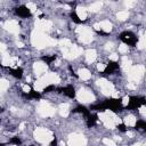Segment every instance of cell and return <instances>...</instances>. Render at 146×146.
Masks as SVG:
<instances>
[{
  "label": "cell",
  "instance_id": "obj_5",
  "mask_svg": "<svg viewBox=\"0 0 146 146\" xmlns=\"http://www.w3.org/2000/svg\"><path fill=\"white\" fill-rule=\"evenodd\" d=\"M76 32L79 33L80 40L83 43L91 42V40H92V32H91V30L89 27H87V26H79L76 29Z\"/></svg>",
  "mask_w": 146,
  "mask_h": 146
},
{
  "label": "cell",
  "instance_id": "obj_15",
  "mask_svg": "<svg viewBox=\"0 0 146 146\" xmlns=\"http://www.w3.org/2000/svg\"><path fill=\"white\" fill-rule=\"evenodd\" d=\"M97 57V54H96V50L94 49H89L86 51V60L88 63H92Z\"/></svg>",
  "mask_w": 146,
  "mask_h": 146
},
{
  "label": "cell",
  "instance_id": "obj_25",
  "mask_svg": "<svg viewBox=\"0 0 146 146\" xmlns=\"http://www.w3.org/2000/svg\"><path fill=\"white\" fill-rule=\"evenodd\" d=\"M58 43H59V46H62L63 48H68V47L72 46V44H71V41H70L68 39H60V40L58 41Z\"/></svg>",
  "mask_w": 146,
  "mask_h": 146
},
{
  "label": "cell",
  "instance_id": "obj_27",
  "mask_svg": "<svg viewBox=\"0 0 146 146\" xmlns=\"http://www.w3.org/2000/svg\"><path fill=\"white\" fill-rule=\"evenodd\" d=\"M119 51L121 54H127L128 52V46L127 44H120L119 46Z\"/></svg>",
  "mask_w": 146,
  "mask_h": 146
},
{
  "label": "cell",
  "instance_id": "obj_14",
  "mask_svg": "<svg viewBox=\"0 0 146 146\" xmlns=\"http://www.w3.org/2000/svg\"><path fill=\"white\" fill-rule=\"evenodd\" d=\"M17 63V58L16 57H11L9 55H5L2 57V64L5 66H15Z\"/></svg>",
  "mask_w": 146,
  "mask_h": 146
},
{
  "label": "cell",
  "instance_id": "obj_31",
  "mask_svg": "<svg viewBox=\"0 0 146 146\" xmlns=\"http://www.w3.org/2000/svg\"><path fill=\"white\" fill-rule=\"evenodd\" d=\"M128 104H129V97L125 96V97H123V99H122V105H123V106H127Z\"/></svg>",
  "mask_w": 146,
  "mask_h": 146
},
{
  "label": "cell",
  "instance_id": "obj_4",
  "mask_svg": "<svg viewBox=\"0 0 146 146\" xmlns=\"http://www.w3.org/2000/svg\"><path fill=\"white\" fill-rule=\"evenodd\" d=\"M144 72H145V67H144L143 65L131 66V67L129 68V71H128V78H129V80H130L131 82L137 83V82L140 80V78L143 76Z\"/></svg>",
  "mask_w": 146,
  "mask_h": 146
},
{
  "label": "cell",
  "instance_id": "obj_17",
  "mask_svg": "<svg viewBox=\"0 0 146 146\" xmlns=\"http://www.w3.org/2000/svg\"><path fill=\"white\" fill-rule=\"evenodd\" d=\"M99 27H100V30H103L105 32H110L112 30V24L108 21H103V22H100Z\"/></svg>",
  "mask_w": 146,
  "mask_h": 146
},
{
  "label": "cell",
  "instance_id": "obj_40",
  "mask_svg": "<svg viewBox=\"0 0 146 146\" xmlns=\"http://www.w3.org/2000/svg\"><path fill=\"white\" fill-rule=\"evenodd\" d=\"M133 146H145V145H144L143 143H137V144H135Z\"/></svg>",
  "mask_w": 146,
  "mask_h": 146
},
{
  "label": "cell",
  "instance_id": "obj_6",
  "mask_svg": "<svg viewBox=\"0 0 146 146\" xmlns=\"http://www.w3.org/2000/svg\"><path fill=\"white\" fill-rule=\"evenodd\" d=\"M81 52H82V49L80 47H78V46H71L68 48H64L63 49L64 57L67 58V59H73V58L78 57Z\"/></svg>",
  "mask_w": 146,
  "mask_h": 146
},
{
  "label": "cell",
  "instance_id": "obj_1",
  "mask_svg": "<svg viewBox=\"0 0 146 146\" xmlns=\"http://www.w3.org/2000/svg\"><path fill=\"white\" fill-rule=\"evenodd\" d=\"M32 44L36 48H44L46 46H54L56 44V40L51 39L50 36H47L43 32H40L38 30H35L32 33V38H31Z\"/></svg>",
  "mask_w": 146,
  "mask_h": 146
},
{
  "label": "cell",
  "instance_id": "obj_36",
  "mask_svg": "<svg viewBox=\"0 0 146 146\" xmlns=\"http://www.w3.org/2000/svg\"><path fill=\"white\" fill-rule=\"evenodd\" d=\"M139 112H140V114L144 116V115H145V106H141L140 110H139Z\"/></svg>",
  "mask_w": 146,
  "mask_h": 146
},
{
  "label": "cell",
  "instance_id": "obj_26",
  "mask_svg": "<svg viewBox=\"0 0 146 146\" xmlns=\"http://www.w3.org/2000/svg\"><path fill=\"white\" fill-rule=\"evenodd\" d=\"M145 44H146V42H145V36L144 35H141L140 38H139V41H138V48L139 49H143L144 47H145Z\"/></svg>",
  "mask_w": 146,
  "mask_h": 146
},
{
  "label": "cell",
  "instance_id": "obj_19",
  "mask_svg": "<svg viewBox=\"0 0 146 146\" xmlns=\"http://www.w3.org/2000/svg\"><path fill=\"white\" fill-rule=\"evenodd\" d=\"M136 122H137V119H136L133 115H129V116H127V117L124 119V123H125V125H128V127H133V125H136Z\"/></svg>",
  "mask_w": 146,
  "mask_h": 146
},
{
  "label": "cell",
  "instance_id": "obj_28",
  "mask_svg": "<svg viewBox=\"0 0 146 146\" xmlns=\"http://www.w3.org/2000/svg\"><path fill=\"white\" fill-rule=\"evenodd\" d=\"M103 143L106 145V146H115V141L112 140V139H108V138H105L103 140Z\"/></svg>",
  "mask_w": 146,
  "mask_h": 146
},
{
  "label": "cell",
  "instance_id": "obj_13",
  "mask_svg": "<svg viewBox=\"0 0 146 146\" xmlns=\"http://www.w3.org/2000/svg\"><path fill=\"white\" fill-rule=\"evenodd\" d=\"M33 68H34V72H35V74L36 75H42L46 71H47V65L44 64V63H41V62H38V63H34V66H33Z\"/></svg>",
  "mask_w": 146,
  "mask_h": 146
},
{
  "label": "cell",
  "instance_id": "obj_34",
  "mask_svg": "<svg viewBox=\"0 0 146 146\" xmlns=\"http://www.w3.org/2000/svg\"><path fill=\"white\" fill-rule=\"evenodd\" d=\"M110 59L113 60V62H116V60H117V55H116V54H112V55H110Z\"/></svg>",
  "mask_w": 146,
  "mask_h": 146
},
{
  "label": "cell",
  "instance_id": "obj_16",
  "mask_svg": "<svg viewBox=\"0 0 146 146\" xmlns=\"http://www.w3.org/2000/svg\"><path fill=\"white\" fill-rule=\"evenodd\" d=\"M79 76H80V79H82V80H89L90 76H91V73H90L87 68H82V70L79 71Z\"/></svg>",
  "mask_w": 146,
  "mask_h": 146
},
{
  "label": "cell",
  "instance_id": "obj_21",
  "mask_svg": "<svg viewBox=\"0 0 146 146\" xmlns=\"http://www.w3.org/2000/svg\"><path fill=\"white\" fill-rule=\"evenodd\" d=\"M130 67H131V62L128 59V57L124 56V57L122 58V68H123L125 72H128Z\"/></svg>",
  "mask_w": 146,
  "mask_h": 146
},
{
  "label": "cell",
  "instance_id": "obj_3",
  "mask_svg": "<svg viewBox=\"0 0 146 146\" xmlns=\"http://www.w3.org/2000/svg\"><path fill=\"white\" fill-rule=\"evenodd\" d=\"M34 137L40 143H49L54 139L52 132L50 130L46 129V128H38L34 131Z\"/></svg>",
  "mask_w": 146,
  "mask_h": 146
},
{
  "label": "cell",
  "instance_id": "obj_11",
  "mask_svg": "<svg viewBox=\"0 0 146 146\" xmlns=\"http://www.w3.org/2000/svg\"><path fill=\"white\" fill-rule=\"evenodd\" d=\"M35 26H36V30H38V31L44 32V31L50 30V27H51V22H50V21H47V19H38L36 23H35Z\"/></svg>",
  "mask_w": 146,
  "mask_h": 146
},
{
  "label": "cell",
  "instance_id": "obj_33",
  "mask_svg": "<svg viewBox=\"0 0 146 146\" xmlns=\"http://www.w3.org/2000/svg\"><path fill=\"white\" fill-rule=\"evenodd\" d=\"M23 91H25V92H30V91H31L30 86H29V84H23Z\"/></svg>",
  "mask_w": 146,
  "mask_h": 146
},
{
  "label": "cell",
  "instance_id": "obj_22",
  "mask_svg": "<svg viewBox=\"0 0 146 146\" xmlns=\"http://www.w3.org/2000/svg\"><path fill=\"white\" fill-rule=\"evenodd\" d=\"M9 88V82L5 79H0V91H6Z\"/></svg>",
  "mask_w": 146,
  "mask_h": 146
},
{
  "label": "cell",
  "instance_id": "obj_41",
  "mask_svg": "<svg viewBox=\"0 0 146 146\" xmlns=\"http://www.w3.org/2000/svg\"><path fill=\"white\" fill-rule=\"evenodd\" d=\"M17 46H18V47H23V43H22V42H17Z\"/></svg>",
  "mask_w": 146,
  "mask_h": 146
},
{
  "label": "cell",
  "instance_id": "obj_38",
  "mask_svg": "<svg viewBox=\"0 0 146 146\" xmlns=\"http://www.w3.org/2000/svg\"><path fill=\"white\" fill-rule=\"evenodd\" d=\"M105 48H106V49H112V43H107Z\"/></svg>",
  "mask_w": 146,
  "mask_h": 146
},
{
  "label": "cell",
  "instance_id": "obj_30",
  "mask_svg": "<svg viewBox=\"0 0 146 146\" xmlns=\"http://www.w3.org/2000/svg\"><path fill=\"white\" fill-rule=\"evenodd\" d=\"M135 5H136V2H135V1H131V0L125 1V6H127L128 8H131V7H133Z\"/></svg>",
  "mask_w": 146,
  "mask_h": 146
},
{
  "label": "cell",
  "instance_id": "obj_29",
  "mask_svg": "<svg viewBox=\"0 0 146 146\" xmlns=\"http://www.w3.org/2000/svg\"><path fill=\"white\" fill-rule=\"evenodd\" d=\"M26 8H27V9H30L31 11H35V9H36L35 5H34V3H32V2H27V5H26Z\"/></svg>",
  "mask_w": 146,
  "mask_h": 146
},
{
  "label": "cell",
  "instance_id": "obj_23",
  "mask_svg": "<svg viewBox=\"0 0 146 146\" xmlns=\"http://www.w3.org/2000/svg\"><path fill=\"white\" fill-rule=\"evenodd\" d=\"M102 6H103V3L100 2V1H97V2H94L91 6H90V10L91 11H98L100 8H102Z\"/></svg>",
  "mask_w": 146,
  "mask_h": 146
},
{
  "label": "cell",
  "instance_id": "obj_9",
  "mask_svg": "<svg viewBox=\"0 0 146 146\" xmlns=\"http://www.w3.org/2000/svg\"><path fill=\"white\" fill-rule=\"evenodd\" d=\"M86 143H87V140L82 135L74 133V135H71L68 138V145L70 146H84Z\"/></svg>",
  "mask_w": 146,
  "mask_h": 146
},
{
  "label": "cell",
  "instance_id": "obj_32",
  "mask_svg": "<svg viewBox=\"0 0 146 146\" xmlns=\"http://www.w3.org/2000/svg\"><path fill=\"white\" fill-rule=\"evenodd\" d=\"M128 88H129V89H132V90H135V89L137 88V86L135 84V82H129V83H128Z\"/></svg>",
  "mask_w": 146,
  "mask_h": 146
},
{
  "label": "cell",
  "instance_id": "obj_35",
  "mask_svg": "<svg viewBox=\"0 0 146 146\" xmlns=\"http://www.w3.org/2000/svg\"><path fill=\"white\" fill-rule=\"evenodd\" d=\"M97 68H98L99 71H104V70H105V64H98Z\"/></svg>",
  "mask_w": 146,
  "mask_h": 146
},
{
  "label": "cell",
  "instance_id": "obj_39",
  "mask_svg": "<svg viewBox=\"0 0 146 146\" xmlns=\"http://www.w3.org/2000/svg\"><path fill=\"white\" fill-rule=\"evenodd\" d=\"M24 127H25V123H21V125H19V129H21V130H23V129H24Z\"/></svg>",
  "mask_w": 146,
  "mask_h": 146
},
{
  "label": "cell",
  "instance_id": "obj_10",
  "mask_svg": "<svg viewBox=\"0 0 146 146\" xmlns=\"http://www.w3.org/2000/svg\"><path fill=\"white\" fill-rule=\"evenodd\" d=\"M76 96H78V99L80 102H82V103H90V102H94V99H95L94 95L90 91L84 90V89H80L78 91Z\"/></svg>",
  "mask_w": 146,
  "mask_h": 146
},
{
  "label": "cell",
  "instance_id": "obj_18",
  "mask_svg": "<svg viewBox=\"0 0 146 146\" xmlns=\"http://www.w3.org/2000/svg\"><path fill=\"white\" fill-rule=\"evenodd\" d=\"M68 108H70V105L68 104H60L59 105V113L62 116H67L68 115Z\"/></svg>",
  "mask_w": 146,
  "mask_h": 146
},
{
  "label": "cell",
  "instance_id": "obj_20",
  "mask_svg": "<svg viewBox=\"0 0 146 146\" xmlns=\"http://www.w3.org/2000/svg\"><path fill=\"white\" fill-rule=\"evenodd\" d=\"M76 15H78V17H79L81 21H84V19L87 18V10H86L84 8L79 7V8L76 9Z\"/></svg>",
  "mask_w": 146,
  "mask_h": 146
},
{
  "label": "cell",
  "instance_id": "obj_8",
  "mask_svg": "<svg viewBox=\"0 0 146 146\" xmlns=\"http://www.w3.org/2000/svg\"><path fill=\"white\" fill-rule=\"evenodd\" d=\"M97 83H98V86L102 88L104 95H107V96L111 95V96H112V95L115 92L114 86H113L110 81H107V80H105V79H100V80L97 81Z\"/></svg>",
  "mask_w": 146,
  "mask_h": 146
},
{
  "label": "cell",
  "instance_id": "obj_37",
  "mask_svg": "<svg viewBox=\"0 0 146 146\" xmlns=\"http://www.w3.org/2000/svg\"><path fill=\"white\" fill-rule=\"evenodd\" d=\"M5 50H6V46L5 44H0V52H2Z\"/></svg>",
  "mask_w": 146,
  "mask_h": 146
},
{
  "label": "cell",
  "instance_id": "obj_7",
  "mask_svg": "<svg viewBox=\"0 0 146 146\" xmlns=\"http://www.w3.org/2000/svg\"><path fill=\"white\" fill-rule=\"evenodd\" d=\"M38 113L41 115V116H51L55 114V110L54 107H51L47 102L42 100L38 107Z\"/></svg>",
  "mask_w": 146,
  "mask_h": 146
},
{
  "label": "cell",
  "instance_id": "obj_2",
  "mask_svg": "<svg viewBox=\"0 0 146 146\" xmlns=\"http://www.w3.org/2000/svg\"><path fill=\"white\" fill-rule=\"evenodd\" d=\"M99 119L103 121V123H104L107 128H111V129H113L116 124H119V123L121 122V120H119V119H117L112 112H110V111L99 113Z\"/></svg>",
  "mask_w": 146,
  "mask_h": 146
},
{
  "label": "cell",
  "instance_id": "obj_12",
  "mask_svg": "<svg viewBox=\"0 0 146 146\" xmlns=\"http://www.w3.org/2000/svg\"><path fill=\"white\" fill-rule=\"evenodd\" d=\"M5 29L7 31H9L10 33H14V34L18 33V31H19V26H18L16 21H7L5 23Z\"/></svg>",
  "mask_w": 146,
  "mask_h": 146
},
{
  "label": "cell",
  "instance_id": "obj_24",
  "mask_svg": "<svg viewBox=\"0 0 146 146\" xmlns=\"http://www.w3.org/2000/svg\"><path fill=\"white\" fill-rule=\"evenodd\" d=\"M116 17H117L120 21H125V19H128V17H129V13H128V11H119L117 15H116Z\"/></svg>",
  "mask_w": 146,
  "mask_h": 146
}]
</instances>
